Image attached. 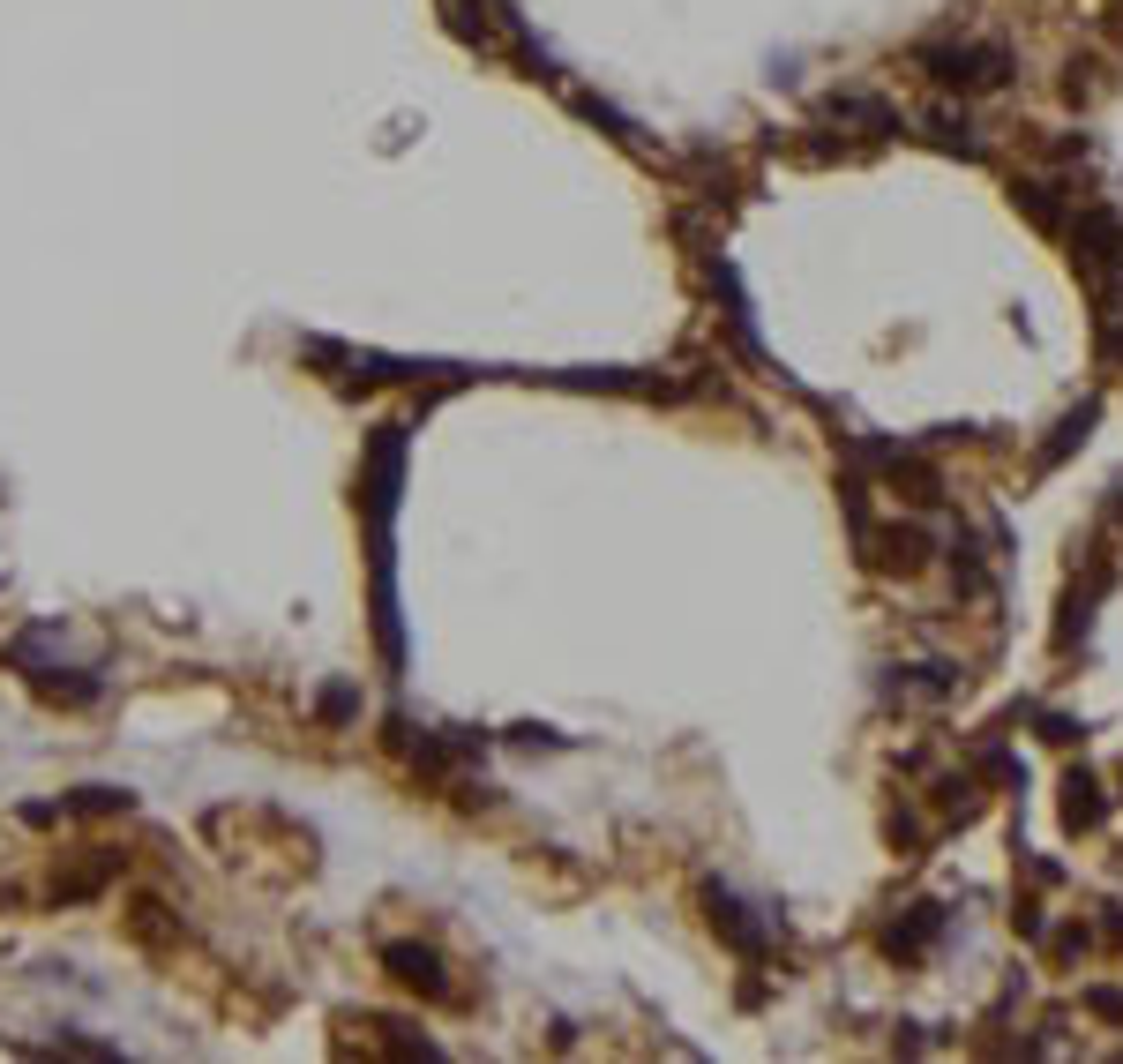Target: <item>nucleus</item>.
Instances as JSON below:
<instances>
[{"label":"nucleus","mask_w":1123,"mask_h":1064,"mask_svg":"<svg viewBox=\"0 0 1123 1064\" xmlns=\"http://www.w3.org/2000/svg\"><path fill=\"white\" fill-rule=\"evenodd\" d=\"M937 76L958 83V90L997 83V76H1004V53H997V46H951V53H937Z\"/></svg>","instance_id":"nucleus-1"}]
</instances>
